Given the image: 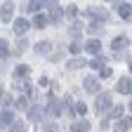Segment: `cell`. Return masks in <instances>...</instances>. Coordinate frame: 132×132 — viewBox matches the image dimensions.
Segmentation results:
<instances>
[{
	"label": "cell",
	"instance_id": "cell-1",
	"mask_svg": "<svg viewBox=\"0 0 132 132\" xmlns=\"http://www.w3.org/2000/svg\"><path fill=\"white\" fill-rule=\"evenodd\" d=\"M109 106H111V94H109V92H102V94H97L94 109H97V111H106Z\"/></svg>",
	"mask_w": 132,
	"mask_h": 132
},
{
	"label": "cell",
	"instance_id": "cell-2",
	"mask_svg": "<svg viewBox=\"0 0 132 132\" xmlns=\"http://www.w3.org/2000/svg\"><path fill=\"white\" fill-rule=\"evenodd\" d=\"M113 7H116V12H118L123 19H130L132 16V5L130 3H113Z\"/></svg>",
	"mask_w": 132,
	"mask_h": 132
},
{
	"label": "cell",
	"instance_id": "cell-3",
	"mask_svg": "<svg viewBox=\"0 0 132 132\" xmlns=\"http://www.w3.org/2000/svg\"><path fill=\"white\" fill-rule=\"evenodd\" d=\"M47 7H50V21H61V16H64L61 7L57 3H47Z\"/></svg>",
	"mask_w": 132,
	"mask_h": 132
},
{
	"label": "cell",
	"instance_id": "cell-4",
	"mask_svg": "<svg viewBox=\"0 0 132 132\" xmlns=\"http://www.w3.org/2000/svg\"><path fill=\"white\" fill-rule=\"evenodd\" d=\"M12 12H14V3H3V10H0V19H3V24H7L12 19Z\"/></svg>",
	"mask_w": 132,
	"mask_h": 132
},
{
	"label": "cell",
	"instance_id": "cell-5",
	"mask_svg": "<svg viewBox=\"0 0 132 132\" xmlns=\"http://www.w3.org/2000/svg\"><path fill=\"white\" fill-rule=\"evenodd\" d=\"M118 92L120 94H130L132 92V80L130 78H120L118 80Z\"/></svg>",
	"mask_w": 132,
	"mask_h": 132
},
{
	"label": "cell",
	"instance_id": "cell-6",
	"mask_svg": "<svg viewBox=\"0 0 132 132\" xmlns=\"http://www.w3.org/2000/svg\"><path fill=\"white\" fill-rule=\"evenodd\" d=\"M28 26H31V24L21 16V19H16V24H14V33H16V36H24V33L28 31Z\"/></svg>",
	"mask_w": 132,
	"mask_h": 132
},
{
	"label": "cell",
	"instance_id": "cell-7",
	"mask_svg": "<svg viewBox=\"0 0 132 132\" xmlns=\"http://www.w3.org/2000/svg\"><path fill=\"white\" fill-rule=\"evenodd\" d=\"M90 130V123L87 120H76L71 123V132H87Z\"/></svg>",
	"mask_w": 132,
	"mask_h": 132
},
{
	"label": "cell",
	"instance_id": "cell-8",
	"mask_svg": "<svg viewBox=\"0 0 132 132\" xmlns=\"http://www.w3.org/2000/svg\"><path fill=\"white\" fill-rule=\"evenodd\" d=\"M130 127H132V118H123V120L116 123V127H113V130H116V132H127Z\"/></svg>",
	"mask_w": 132,
	"mask_h": 132
},
{
	"label": "cell",
	"instance_id": "cell-9",
	"mask_svg": "<svg viewBox=\"0 0 132 132\" xmlns=\"http://www.w3.org/2000/svg\"><path fill=\"white\" fill-rule=\"evenodd\" d=\"M87 14H92V16H99L102 21H106V19H109V12H106V10H102V7H90V10H87Z\"/></svg>",
	"mask_w": 132,
	"mask_h": 132
},
{
	"label": "cell",
	"instance_id": "cell-10",
	"mask_svg": "<svg viewBox=\"0 0 132 132\" xmlns=\"http://www.w3.org/2000/svg\"><path fill=\"white\" fill-rule=\"evenodd\" d=\"M85 90H87V92H97V90H99V80H97L94 76L85 78Z\"/></svg>",
	"mask_w": 132,
	"mask_h": 132
},
{
	"label": "cell",
	"instance_id": "cell-11",
	"mask_svg": "<svg viewBox=\"0 0 132 132\" xmlns=\"http://www.w3.org/2000/svg\"><path fill=\"white\" fill-rule=\"evenodd\" d=\"M85 50H87L90 54H99V52H102V43H99V40H90L85 45Z\"/></svg>",
	"mask_w": 132,
	"mask_h": 132
},
{
	"label": "cell",
	"instance_id": "cell-12",
	"mask_svg": "<svg viewBox=\"0 0 132 132\" xmlns=\"http://www.w3.org/2000/svg\"><path fill=\"white\" fill-rule=\"evenodd\" d=\"M47 111L52 113V116H59V113H61V104H59V99H50V104H47Z\"/></svg>",
	"mask_w": 132,
	"mask_h": 132
},
{
	"label": "cell",
	"instance_id": "cell-13",
	"mask_svg": "<svg viewBox=\"0 0 132 132\" xmlns=\"http://www.w3.org/2000/svg\"><path fill=\"white\" fill-rule=\"evenodd\" d=\"M127 45H130V40H127L125 36H120V38H116V40H113V50H116V52H118V50H125Z\"/></svg>",
	"mask_w": 132,
	"mask_h": 132
},
{
	"label": "cell",
	"instance_id": "cell-14",
	"mask_svg": "<svg viewBox=\"0 0 132 132\" xmlns=\"http://www.w3.org/2000/svg\"><path fill=\"white\" fill-rule=\"evenodd\" d=\"M0 123H3V127H5V125H14V116H12L10 111H5V109H3V116H0Z\"/></svg>",
	"mask_w": 132,
	"mask_h": 132
},
{
	"label": "cell",
	"instance_id": "cell-15",
	"mask_svg": "<svg viewBox=\"0 0 132 132\" xmlns=\"http://www.w3.org/2000/svg\"><path fill=\"white\" fill-rule=\"evenodd\" d=\"M50 24V16H45V14H38L36 19H33V26H38V28H45Z\"/></svg>",
	"mask_w": 132,
	"mask_h": 132
},
{
	"label": "cell",
	"instance_id": "cell-16",
	"mask_svg": "<svg viewBox=\"0 0 132 132\" xmlns=\"http://www.w3.org/2000/svg\"><path fill=\"white\" fill-rule=\"evenodd\" d=\"M50 50H52V45H50L47 40H45V43H38V45H36V52H38V54H47Z\"/></svg>",
	"mask_w": 132,
	"mask_h": 132
},
{
	"label": "cell",
	"instance_id": "cell-17",
	"mask_svg": "<svg viewBox=\"0 0 132 132\" xmlns=\"http://www.w3.org/2000/svg\"><path fill=\"white\" fill-rule=\"evenodd\" d=\"M43 5H47V3H40V0H31V3L26 5V10H28V12H38Z\"/></svg>",
	"mask_w": 132,
	"mask_h": 132
},
{
	"label": "cell",
	"instance_id": "cell-18",
	"mask_svg": "<svg viewBox=\"0 0 132 132\" xmlns=\"http://www.w3.org/2000/svg\"><path fill=\"white\" fill-rule=\"evenodd\" d=\"M90 66H92V69H106V66H104V59H102V57H94V59L90 61Z\"/></svg>",
	"mask_w": 132,
	"mask_h": 132
},
{
	"label": "cell",
	"instance_id": "cell-19",
	"mask_svg": "<svg viewBox=\"0 0 132 132\" xmlns=\"http://www.w3.org/2000/svg\"><path fill=\"white\" fill-rule=\"evenodd\" d=\"M40 113H43V109H40V106H33V109L28 111V118H33V120H38V118H40Z\"/></svg>",
	"mask_w": 132,
	"mask_h": 132
},
{
	"label": "cell",
	"instance_id": "cell-20",
	"mask_svg": "<svg viewBox=\"0 0 132 132\" xmlns=\"http://www.w3.org/2000/svg\"><path fill=\"white\" fill-rule=\"evenodd\" d=\"M10 54V47H7V43L5 40H0V57H3V61H5V57Z\"/></svg>",
	"mask_w": 132,
	"mask_h": 132
},
{
	"label": "cell",
	"instance_id": "cell-21",
	"mask_svg": "<svg viewBox=\"0 0 132 132\" xmlns=\"http://www.w3.org/2000/svg\"><path fill=\"white\" fill-rule=\"evenodd\" d=\"M14 76H16V78H21V76L26 78V76H28V66H16V71H14Z\"/></svg>",
	"mask_w": 132,
	"mask_h": 132
},
{
	"label": "cell",
	"instance_id": "cell-22",
	"mask_svg": "<svg viewBox=\"0 0 132 132\" xmlns=\"http://www.w3.org/2000/svg\"><path fill=\"white\" fill-rule=\"evenodd\" d=\"M82 64H85V59H78V57H76V59H71V61H69V69H80Z\"/></svg>",
	"mask_w": 132,
	"mask_h": 132
},
{
	"label": "cell",
	"instance_id": "cell-23",
	"mask_svg": "<svg viewBox=\"0 0 132 132\" xmlns=\"http://www.w3.org/2000/svg\"><path fill=\"white\" fill-rule=\"evenodd\" d=\"M120 116H123V106L118 104V106H113V109H111V118H120Z\"/></svg>",
	"mask_w": 132,
	"mask_h": 132
},
{
	"label": "cell",
	"instance_id": "cell-24",
	"mask_svg": "<svg viewBox=\"0 0 132 132\" xmlns=\"http://www.w3.org/2000/svg\"><path fill=\"white\" fill-rule=\"evenodd\" d=\"M10 132H26V125L19 120V123H14V125H12V130H10Z\"/></svg>",
	"mask_w": 132,
	"mask_h": 132
},
{
	"label": "cell",
	"instance_id": "cell-25",
	"mask_svg": "<svg viewBox=\"0 0 132 132\" xmlns=\"http://www.w3.org/2000/svg\"><path fill=\"white\" fill-rule=\"evenodd\" d=\"M85 111H87V106L82 104V102H78V104H76V113H78V116H85Z\"/></svg>",
	"mask_w": 132,
	"mask_h": 132
},
{
	"label": "cell",
	"instance_id": "cell-26",
	"mask_svg": "<svg viewBox=\"0 0 132 132\" xmlns=\"http://www.w3.org/2000/svg\"><path fill=\"white\" fill-rule=\"evenodd\" d=\"M69 52H71V54H78V52H80V43H71V45H69Z\"/></svg>",
	"mask_w": 132,
	"mask_h": 132
},
{
	"label": "cell",
	"instance_id": "cell-27",
	"mask_svg": "<svg viewBox=\"0 0 132 132\" xmlns=\"http://www.w3.org/2000/svg\"><path fill=\"white\" fill-rule=\"evenodd\" d=\"M76 14H78V7L76 5H71L69 10H66V16H76Z\"/></svg>",
	"mask_w": 132,
	"mask_h": 132
},
{
	"label": "cell",
	"instance_id": "cell-28",
	"mask_svg": "<svg viewBox=\"0 0 132 132\" xmlns=\"http://www.w3.org/2000/svg\"><path fill=\"white\" fill-rule=\"evenodd\" d=\"M80 31H82V28H80L78 24H73V26H71V36H78V33H80Z\"/></svg>",
	"mask_w": 132,
	"mask_h": 132
},
{
	"label": "cell",
	"instance_id": "cell-29",
	"mask_svg": "<svg viewBox=\"0 0 132 132\" xmlns=\"http://www.w3.org/2000/svg\"><path fill=\"white\" fill-rule=\"evenodd\" d=\"M10 102H12V97L10 94H3V106H10Z\"/></svg>",
	"mask_w": 132,
	"mask_h": 132
},
{
	"label": "cell",
	"instance_id": "cell-30",
	"mask_svg": "<svg viewBox=\"0 0 132 132\" xmlns=\"http://www.w3.org/2000/svg\"><path fill=\"white\" fill-rule=\"evenodd\" d=\"M111 76V69H109V66H106V69H102V78H109Z\"/></svg>",
	"mask_w": 132,
	"mask_h": 132
},
{
	"label": "cell",
	"instance_id": "cell-31",
	"mask_svg": "<svg viewBox=\"0 0 132 132\" xmlns=\"http://www.w3.org/2000/svg\"><path fill=\"white\" fill-rule=\"evenodd\" d=\"M87 31H90V33H97V31H99V26H97V24H90V26H87Z\"/></svg>",
	"mask_w": 132,
	"mask_h": 132
},
{
	"label": "cell",
	"instance_id": "cell-32",
	"mask_svg": "<svg viewBox=\"0 0 132 132\" xmlns=\"http://www.w3.org/2000/svg\"><path fill=\"white\" fill-rule=\"evenodd\" d=\"M130 69H132V59H130Z\"/></svg>",
	"mask_w": 132,
	"mask_h": 132
},
{
	"label": "cell",
	"instance_id": "cell-33",
	"mask_svg": "<svg viewBox=\"0 0 132 132\" xmlns=\"http://www.w3.org/2000/svg\"><path fill=\"white\" fill-rule=\"evenodd\" d=\"M45 132H54V130H45Z\"/></svg>",
	"mask_w": 132,
	"mask_h": 132
},
{
	"label": "cell",
	"instance_id": "cell-34",
	"mask_svg": "<svg viewBox=\"0 0 132 132\" xmlns=\"http://www.w3.org/2000/svg\"><path fill=\"white\" fill-rule=\"evenodd\" d=\"M130 111H132V102H130Z\"/></svg>",
	"mask_w": 132,
	"mask_h": 132
}]
</instances>
